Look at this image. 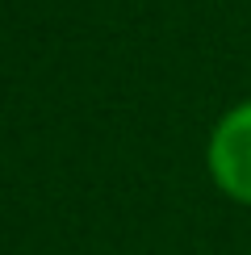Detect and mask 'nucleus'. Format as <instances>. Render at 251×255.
Here are the masks:
<instances>
[{
  "mask_svg": "<svg viewBox=\"0 0 251 255\" xmlns=\"http://www.w3.org/2000/svg\"><path fill=\"white\" fill-rule=\"evenodd\" d=\"M209 172L226 197L251 205V101L218 122L209 138Z\"/></svg>",
  "mask_w": 251,
  "mask_h": 255,
  "instance_id": "f257e3e1",
  "label": "nucleus"
}]
</instances>
